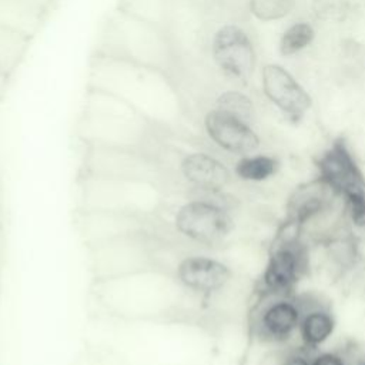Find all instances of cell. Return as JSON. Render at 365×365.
Returning <instances> with one entry per match:
<instances>
[{
  "mask_svg": "<svg viewBox=\"0 0 365 365\" xmlns=\"http://www.w3.org/2000/svg\"><path fill=\"white\" fill-rule=\"evenodd\" d=\"M87 87L121 98L160 125H175L185 114L178 83L165 71L140 63L91 54Z\"/></svg>",
  "mask_w": 365,
  "mask_h": 365,
  "instance_id": "obj_1",
  "label": "cell"
},
{
  "mask_svg": "<svg viewBox=\"0 0 365 365\" xmlns=\"http://www.w3.org/2000/svg\"><path fill=\"white\" fill-rule=\"evenodd\" d=\"M93 54L158 68L170 74L177 83L182 77V67L167 30L118 7L106 14L97 33Z\"/></svg>",
  "mask_w": 365,
  "mask_h": 365,
  "instance_id": "obj_2",
  "label": "cell"
},
{
  "mask_svg": "<svg viewBox=\"0 0 365 365\" xmlns=\"http://www.w3.org/2000/svg\"><path fill=\"white\" fill-rule=\"evenodd\" d=\"M153 123L121 98L87 87L80 128L87 138L104 141H137Z\"/></svg>",
  "mask_w": 365,
  "mask_h": 365,
  "instance_id": "obj_3",
  "label": "cell"
},
{
  "mask_svg": "<svg viewBox=\"0 0 365 365\" xmlns=\"http://www.w3.org/2000/svg\"><path fill=\"white\" fill-rule=\"evenodd\" d=\"M174 227L180 235L192 242L217 245L232 234L235 222L222 202L211 197H200L177 208Z\"/></svg>",
  "mask_w": 365,
  "mask_h": 365,
  "instance_id": "obj_4",
  "label": "cell"
},
{
  "mask_svg": "<svg viewBox=\"0 0 365 365\" xmlns=\"http://www.w3.org/2000/svg\"><path fill=\"white\" fill-rule=\"evenodd\" d=\"M217 70L230 81L245 84L257 67V51L248 31L235 23L221 24L208 43Z\"/></svg>",
  "mask_w": 365,
  "mask_h": 365,
  "instance_id": "obj_5",
  "label": "cell"
},
{
  "mask_svg": "<svg viewBox=\"0 0 365 365\" xmlns=\"http://www.w3.org/2000/svg\"><path fill=\"white\" fill-rule=\"evenodd\" d=\"M202 7L194 0H173L164 24L182 70L201 58L205 46Z\"/></svg>",
  "mask_w": 365,
  "mask_h": 365,
  "instance_id": "obj_6",
  "label": "cell"
},
{
  "mask_svg": "<svg viewBox=\"0 0 365 365\" xmlns=\"http://www.w3.org/2000/svg\"><path fill=\"white\" fill-rule=\"evenodd\" d=\"M265 97L292 123H299L312 106L308 91L282 66L271 63L261 70Z\"/></svg>",
  "mask_w": 365,
  "mask_h": 365,
  "instance_id": "obj_7",
  "label": "cell"
},
{
  "mask_svg": "<svg viewBox=\"0 0 365 365\" xmlns=\"http://www.w3.org/2000/svg\"><path fill=\"white\" fill-rule=\"evenodd\" d=\"M202 127L207 137L230 154L240 157L254 154L261 144L251 123L218 107L207 110L202 118Z\"/></svg>",
  "mask_w": 365,
  "mask_h": 365,
  "instance_id": "obj_8",
  "label": "cell"
},
{
  "mask_svg": "<svg viewBox=\"0 0 365 365\" xmlns=\"http://www.w3.org/2000/svg\"><path fill=\"white\" fill-rule=\"evenodd\" d=\"M175 275L184 288L200 294H212L230 282L232 272L225 262L217 258L194 254L178 262Z\"/></svg>",
  "mask_w": 365,
  "mask_h": 365,
  "instance_id": "obj_9",
  "label": "cell"
},
{
  "mask_svg": "<svg viewBox=\"0 0 365 365\" xmlns=\"http://www.w3.org/2000/svg\"><path fill=\"white\" fill-rule=\"evenodd\" d=\"M319 180L342 195L355 188H365V178L344 140H336L318 161Z\"/></svg>",
  "mask_w": 365,
  "mask_h": 365,
  "instance_id": "obj_10",
  "label": "cell"
},
{
  "mask_svg": "<svg viewBox=\"0 0 365 365\" xmlns=\"http://www.w3.org/2000/svg\"><path fill=\"white\" fill-rule=\"evenodd\" d=\"M182 178L195 190L205 194H218L231 182L230 168L212 154L191 151L180 160Z\"/></svg>",
  "mask_w": 365,
  "mask_h": 365,
  "instance_id": "obj_11",
  "label": "cell"
},
{
  "mask_svg": "<svg viewBox=\"0 0 365 365\" xmlns=\"http://www.w3.org/2000/svg\"><path fill=\"white\" fill-rule=\"evenodd\" d=\"M302 258V251L294 240H288L277 247L269 255L262 274L265 289L272 294L289 292L304 268Z\"/></svg>",
  "mask_w": 365,
  "mask_h": 365,
  "instance_id": "obj_12",
  "label": "cell"
},
{
  "mask_svg": "<svg viewBox=\"0 0 365 365\" xmlns=\"http://www.w3.org/2000/svg\"><path fill=\"white\" fill-rule=\"evenodd\" d=\"M56 0H0V23L33 38L46 23Z\"/></svg>",
  "mask_w": 365,
  "mask_h": 365,
  "instance_id": "obj_13",
  "label": "cell"
},
{
  "mask_svg": "<svg viewBox=\"0 0 365 365\" xmlns=\"http://www.w3.org/2000/svg\"><path fill=\"white\" fill-rule=\"evenodd\" d=\"M334 192L335 191L321 180H318L317 184L301 188L291 200V221L298 227L318 217L322 211L328 210Z\"/></svg>",
  "mask_w": 365,
  "mask_h": 365,
  "instance_id": "obj_14",
  "label": "cell"
},
{
  "mask_svg": "<svg viewBox=\"0 0 365 365\" xmlns=\"http://www.w3.org/2000/svg\"><path fill=\"white\" fill-rule=\"evenodd\" d=\"M302 312L297 302L279 299L269 304L261 314L262 331L274 339H285L299 327Z\"/></svg>",
  "mask_w": 365,
  "mask_h": 365,
  "instance_id": "obj_15",
  "label": "cell"
},
{
  "mask_svg": "<svg viewBox=\"0 0 365 365\" xmlns=\"http://www.w3.org/2000/svg\"><path fill=\"white\" fill-rule=\"evenodd\" d=\"M335 321L332 315L322 309L315 308L302 314L299 321V334L307 346L315 348L325 342L334 332Z\"/></svg>",
  "mask_w": 365,
  "mask_h": 365,
  "instance_id": "obj_16",
  "label": "cell"
},
{
  "mask_svg": "<svg viewBox=\"0 0 365 365\" xmlns=\"http://www.w3.org/2000/svg\"><path fill=\"white\" fill-rule=\"evenodd\" d=\"M30 46V38L0 23V70L7 76L17 70Z\"/></svg>",
  "mask_w": 365,
  "mask_h": 365,
  "instance_id": "obj_17",
  "label": "cell"
},
{
  "mask_svg": "<svg viewBox=\"0 0 365 365\" xmlns=\"http://www.w3.org/2000/svg\"><path fill=\"white\" fill-rule=\"evenodd\" d=\"M278 161L267 154H248L237 160L234 165L235 175L242 181L259 182L275 174Z\"/></svg>",
  "mask_w": 365,
  "mask_h": 365,
  "instance_id": "obj_18",
  "label": "cell"
},
{
  "mask_svg": "<svg viewBox=\"0 0 365 365\" xmlns=\"http://www.w3.org/2000/svg\"><path fill=\"white\" fill-rule=\"evenodd\" d=\"M171 4L173 0H118L117 7L164 27Z\"/></svg>",
  "mask_w": 365,
  "mask_h": 365,
  "instance_id": "obj_19",
  "label": "cell"
},
{
  "mask_svg": "<svg viewBox=\"0 0 365 365\" xmlns=\"http://www.w3.org/2000/svg\"><path fill=\"white\" fill-rule=\"evenodd\" d=\"M315 37V30L308 21L291 24L279 38V51L282 56H292L307 48Z\"/></svg>",
  "mask_w": 365,
  "mask_h": 365,
  "instance_id": "obj_20",
  "label": "cell"
},
{
  "mask_svg": "<svg viewBox=\"0 0 365 365\" xmlns=\"http://www.w3.org/2000/svg\"><path fill=\"white\" fill-rule=\"evenodd\" d=\"M295 4L297 0H248V10L259 21H274L287 17Z\"/></svg>",
  "mask_w": 365,
  "mask_h": 365,
  "instance_id": "obj_21",
  "label": "cell"
},
{
  "mask_svg": "<svg viewBox=\"0 0 365 365\" xmlns=\"http://www.w3.org/2000/svg\"><path fill=\"white\" fill-rule=\"evenodd\" d=\"M214 107H218L221 110L232 113L248 123L252 121L254 114H255L254 104H252L251 98L238 90H227V91H222L221 94H218L215 98Z\"/></svg>",
  "mask_w": 365,
  "mask_h": 365,
  "instance_id": "obj_22",
  "label": "cell"
},
{
  "mask_svg": "<svg viewBox=\"0 0 365 365\" xmlns=\"http://www.w3.org/2000/svg\"><path fill=\"white\" fill-rule=\"evenodd\" d=\"M312 13L327 23H342L351 13V0H312Z\"/></svg>",
  "mask_w": 365,
  "mask_h": 365,
  "instance_id": "obj_23",
  "label": "cell"
},
{
  "mask_svg": "<svg viewBox=\"0 0 365 365\" xmlns=\"http://www.w3.org/2000/svg\"><path fill=\"white\" fill-rule=\"evenodd\" d=\"M348 214L354 225L365 228V188H355L344 194Z\"/></svg>",
  "mask_w": 365,
  "mask_h": 365,
  "instance_id": "obj_24",
  "label": "cell"
},
{
  "mask_svg": "<svg viewBox=\"0 0 365 365\" xmlns=\"http://www.w3.org/2000/svg\"><path fill=\"white\" fill-rule=\"evenodd\" d=\"M311 365H345V361L334 352H322L314 358Z\"/></svg>",
  "mask_w": 365,
  "mask_h": 365,
  "instance_id": "obj_25",
  "label": "cell"
},
{
  "mask_svg": "<svg viewBox=\"0 0 365 365\" xmlns=\"http://www.w3.org/2000/svg\"><path fill=\"white\" fill-rule=\"evenodd\" d=\"M282 365H311V362H309L304 355L292 354V355H289V356L285 358V361H284Z\"/></svg>",
  "mask_w": 365,
  "mask_h": 365,
  "instance_id": "obj_26",
  "label": "cell"
},
{
  "mask_svg": "<svg viewBox=\"0 0 365 365\" xmlns=\"http://www.w3.org/2000/svg\"><path fill=\"white\" fill-rule=\"evenodd\" d=\"M355 365H365V358H362V359L356 361V362H355Z\"/></svg>",
  "mask_w": 365,
  "mask_h": 365,
  "instance_id": "obj_27",
  "label": "cell"
},
{
  "mask_svg": "<svg viewBox=\"0 0 365 365\" xmlns=\"http://www.w3.org/2000/svg\"><path fill=\"white\" fill-rule=\"evenodd\" d=\"M194 1H197V3H200V4H202V6H204V4H205L207 1H210V0H194Z\"/></svg>",
  "mask_w": 365,
  "mask_h": 365,
  "instance_id": "obj_28",
  "label": "cell"
}]
</instances>
